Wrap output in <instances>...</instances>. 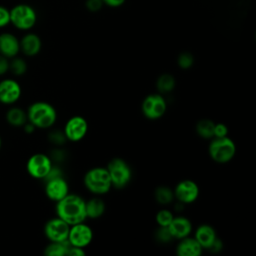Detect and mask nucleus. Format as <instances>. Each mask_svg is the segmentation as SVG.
Returning a JSON list of instances; mask_svg holds the SVG:
<instances>
[{"label": "nucleus", "mask_w": 256, "mask_h": 256, "mask_svg": "<svg viewBox=\"0 0 256 256\" xmlns=\"http://www.w3.org/2000/svg\"><path fill=\"white\" fill-rule=\"evenodd\" d=\"M56 214L70 226L86 219L85 200L77 194L68 193L56 202Z\"/></svg>", "instance_id": "1"}, {"label": "nucleus", "mask_w": 256, "mask_h": 256, "mask_svg": "<svg viewBox=\"0 0 256 256\" xmlns=\"http://www.w3.org/2000/svg\"><path fill=\"white\" fill-rule=\"evenodd\" d=\"M27 118L35 128H50L57 120L55 108L48 102L38 101L32 103L27 111Z\"/></svg>", "instance_id": "2"}, {"label": "nucleus", "mask_w": 256, "mask_h": 256, "mask_svg": "<svg viewBox=\"0 0 256 256\" xmlns=\"http://www.w3.org/2000/svg\"><path fill=\"white\" fill-rule=\"evenodd\" d=\"M84 185L91 193L100 196L108 193L112 183L108 171L104 167H93L84 175Z\"/></svg>", "instance_id": "3"}, {"label": "nucleus", "mask_w": 256, "mask_h": 256, "mask_svg": "<svg viewBox=\"0 0 256 256\" xmlns=\"http://www.w3.org/2000/svg\"><path fill=\"white\" fill-rule=\"evenodd\" d=\"M208 153L213 161L224 164L230 162L236 154V145L228 136L212 138L208 146Z\"/></svg>", "instance_id": "4"}, {"label": "nucleus", "mask_w": 256, "mask_h": 256, "mask_svg": "<svg viewBox=\"0 0 256 256\" xmlns=\"http://www.w3.org/2000/svg\"><path fill=\"white\" fill-rule=\"evenodd\" d=\"M36 22L37 13L32 6L21 3L10 9V24L16 29L28 31L35 26Z\"/></svg>", "instance_id": "5"}, {"label": "nucleus", "mask_w": 256, "mask_h": 256, "mask_svg": "<svg viewBox=\"0 0 256 256\" xmlns=\"http://www.w3.org/2000/svg\"><path fill=\"white\" fill-rule=\"evenodd\" d=\"M112 186L115 188L126 187L132 178V170L129 164L122 158L116 157L109 161L106 167Z\"/></svg>", "instance_id": "6"}, {"label": "nucleus", "mask_w": 256, "mask_h": 256, "mask_svg": "<svg viewBox=\"0 0 256 256\" xmlns=\"http://www.w3.org/2000/svg\"><path fill=\"white\" fill-rule=\"evenodd\" d=\"M167 110V102L160 93L147 95L141 104L143 115L150 119L156 120L161 118Z\"/></svg>", "instance_id": "7"}, {"label": "nucleus", "mask_w": 256, "mask_h": 256, "mask_svg": "<svg viewBox=\"0 0 256 256\" xmlns=\"http://www.w3.org/2000/svg\"><path fill=\"white\" fill-rule=\"evenodd\" d=\"M52 166L51 158L43 153L33 154L26 164L29 175L35 179H44Z\"/></svg>", "instance_id": "8"}, {"label": "nucleus", "mask_w": 256, "mask_h": 256, "mask_svg": "<svg viewBox=\"0 0 256 256\" xmlns=\"http://www.w3.org/2000/svg\"><path fill=\"white\" fill-rule=\"evenodd\" d=\"M70 225L60 217L48 220L44 226V234L49 241L64 242L68 241Z\"/></svg>", "instance_id": "9"}, {"label": "nucleus", "mask_w": 256, "mask_h": 256, "mask_svg": "<svg viewBox=\"0 0 256 256\" xmlns=\"http://www.w3.org/2000/svg\"><path fill=\"white\" fill-rule=\"evenodd\" d=\"M93 239V231L90 226L84 222L70 226L68 234V243L71 246L84 248L88 246Z\"/></svg>", "instance_id": "10"}, {"label": "nucleus", "mask_w": 256, "mask_h": 256, "mask_svg": "<svg viewBox=\"0 0 256 256\" xmlns=\"http://www.w3.org/2000/svg\"><path fill=\"white\" fill-rule=\"evenodd\" d=\"M63 132L67 140L78 142L86 136L88 132V122L82 116H73L67 120Z\"/></svg>", "instance_id": "11"}, {"label": "nucleus", "mask_w": 256, "mask_h": 256, "mask_svg": "<svg viewBox=\"0 0 256 256\" xmlns=\"http://www.w3.org/2000/svg\"><path fill=\"white\" fill-rule=\"evenodd\" d=\"M174 198L182 204L193 203L199 196L200 190L196 182L190 179H185L177 183L173 190Z\"/></svg>", "instance_id": "12"}, {"label": "nucleus", "mask_w": 256, "mask_h": 256, "mask_svg": "<svg viewBox=\"0 0 256 256\" xmlns=\"http://www.w3.org/2000/svg\"><path fill=\"white\" fill-rule=\"evenodd\" d=\"M46 196L52 201H59L69 193V186L63 176H58L45 180Z\"/></svg>", "instance_id": "13"}, {"label": "nucleus", "mask_w": 256, "mask_h": 256, "mask_svg": "<svg viewBox=\"0 0 256 256\" xmlns=\"http://www.w3.org/2000/svg\"><path fill=\"white\" fill-rule=\"evenodd\" d=\"M21 96V87L18 82L12 79H4L0 82V102L13 104Z\"/></svg>", "instance_id": "14"}, {"label": "nucleus", "mask_w": 256, "mask_h": 256, "mask_svg": "<svg viewBox=\"0 0 256 256\" xmlns=\"http://www.w3.org/2000/svg\"><path fill=\"white\" fill-rule=\"evenodd\" d=\"M20 52V41L12 33L3 32L0 34V54L6 58H13Z\"/></svg>", "instance_id": "15"}, {"label": "nucleus", "mask_w": 256, "mask_h": 256, "mask_svg": "<svg viewBox=\"0 0 256 256\" xmlns=\"http://www.w3.org/2000/svg\"><path fill=\"white\" fill-rule=\"evenodd\" d=\"M168 229L173 239H182L190 235L192 231L191 221L184 216H174L173 220L168 226Z\"/></svg>", "instance_id": "16"}, {"label": "nucleus", "mask_w": 256, "mask_h": 256, "mask_svg": "<svg viewBox=\"0 0 256 256\" xmlns=\"http://www.w3.org/2000/svg\"><path fill=\"white\" fill-rule=\"evenodd\" d=\"M179 240L176 247V254L178 256H200L202 254L203 248L194 237L187 236Z\"/></svg>", "instance_id": "17"}, {"label": "nucleus", "mask_w": 256, "mask_h": 256, "mask_svg": "<svg viewBox=\"0 0 256 256\" xmlns=\"http://www.w3.org/2000/svg\"><path fill=\"white\" fill-rule=\"evenodd\" d=\"M20 41V51L26 56L32 57L37 55L42 47V42L40 37L35 33L25 34Z\"/></svg>", "instance_id": "18"}, {"label": "nucleus", "mask_w": 256, "mask_h": 256, "mask_svg": "<svg viewBox=\"0 0 256 256\" xmlns=\"http://www.w3.org/2000/svg\"><path fill=\"white\" fill-rule=\"evenodd\" d=\"M194 238L203 249H209L211 244L217 238L215 229L209 224H201L197 227Z\"/></svg>", "instance_id": "19"}, {"label": "nucleus", "mask_w": 256, "mask_h": 256, "mask_svg": "<svg viewBox=\"0 0 256 256\" xmlns=\"http://www.w3.org/2000/svg\"><path fill=\"white\" fill-rule=\"evenodd\" d=\"M106 209V204L104 200L97 195L92 197L88 201H85V212L86 218L89 219H98L100 218Z\"/></svg>", "instance_id": "20"}, {"label": "nucleus", "mask_w": 256, "mask_h": 256, "mask_svg": "<svg viewBox=\"0 0 256 256\" xmlns=\"http://www.w3.org/2000/svg\"><path fill=\"white\" fill-rule=\"evenodd\" d=\"M6 120L12 126H23L28 121L27 112L19 107H12L6 113Z\"/></svg>", "instance_id": "21"}, {"label": "nucleus", "mask_w": 256, "mask_h": 256, "mask_svg": "<svg viewBox=\"0 0 256 256\" xmlns=\"http://www.w3.org/2000/svg\"><path fill=\"white\" fill-rule=\"evenodd\" d=\"M215 123L210 119H201L196 124V133L203 139H212L214 137Z\"/></svg>", "instance_id": "22"}, {"label": "nucleus", "mask_w": 256, "mask_h": 256, "mask_svg": "<svg viewBox=\"0 0 256 256\" xmlns=\"http://www.w3.org/2000/svg\"><path fill=\"white\" fill-rule=\"evenodd\" d=\"M176 85L175 78L171 74H162L158 77L156 81L157 90L160 94H167L174 90Z\"/></svg>", "instance_id": "23"}, {"label": "nucleus", "mask_w": 256, "mask_h": 256, "mask_svg": "<svg viewBox=\"0 0 256 256\" xmlns=\"http://www.w3.org/2000/svg\"><path fill=\"white\" fill-rule=\"evenodd\" d=\"M69 245L70 244L68 243V241H64V242L50 241V243L45 247L44 254L46 256H66V252Z\"/></svg>", "instance_id": "24"}, {"label": "nucleus", "mask_w": 256, "mask_h": 256, "mask_svg": "<svg viewBox=\"0 0 256 256\" xmlns=\"http://www.w3.org/2000/svg\"><path fill=\"white\" fill-rule=\"evenodd\" d=\"M154 197L157 203L161 205H167L174 200V192L167 186H159L154 192Z\"/></svg>", "instance_id": "25"}, {"label": "nucleus", "mask_w": 256, "mask_h": 256, "mask_svg": "<svg viewBox=\"0 0 256 256\" xmlns=\"http://www.w3.org/2000/svg\"><path fill=\"white\" fill-rule=\"evenodd\" d=\"M9 70L17 76L23 75L27 70V64L24 59L20 57H13L12 60L9 62Z\"/></svg>", "instance_id": "26"}, {"label": "nucleus", "mask_w": 256, "mask_h": 256, "mask_svg": "<svg viewBox=\"0 0 256 256\" xmlns=\"http://www.w3.org/2000/svg\"><path fill=\"white\" fill-rule=\"evenodd\" d=\"M174 215L173 213L168 209H161L157 212L155 220L158 226L160 227H168L171 221L173 220Z\"/></svg>", "instance_id": "27"}, {"label": "nucleus", "mask_w": 256, "mask_h": 256, "mask_svg": "<svg viewBox=\"0 0 256 256\" xmlns=\"http://www.w3.org/2000/svg\"><path fill=\"white\" fill-rule=\"evenodd\" d=\"M177 63L181 69H189L194 64V57L189 52H182L177 58Z\"/></svg>", "instance_id": "28"}, {"label": "nucleus", "mask_w": 256, "mask_h": 256, "mask_svg": "<svg viewBox=\"0 0 256 256\" xmlns=\"http://www.w3.org/2000/svg\"><path fill=\"white\" fill-rule=\"evenodd\" d=\"M156 238L162 243H168L173 239L168 227H160V226L156 231Z\"/></svg>", "instance_id": "29"}, {"label": "nucleus", "mask_w": 256, "mask_h": 256, "mask_svg": "<svg viewBox=\"0 0 256 256\" xmlns=\"http://www.w3.org/2000/svg\"><path fill=\"white\" fill-rule=\"evenodd\" d=\"M10 24V10L0 5V28L6 27Z\"/></svg>", "instance_id": "30"}, {"label": "nucleus", "mask_w": 256, "mask_h": 256, "mask_svg": "<svg viewBox=\"0 0 256 256\" xmlns=\"http://www.w3.org/2000/svg\"><path fill=\"white\" fill-rule=\"evenodd\" d=\"M104 3L102 0H86L85 7L90 12H98L103 7Z\"/></svg>", "instance_id": "31"}, {"label": "nucleus", "mask_w": 256, "mask_h": 256, "mask_svg": "<svg viewBox=\"0 0 256 256\" xmlns=\"http://www.w3.org/2000/svg\"><path fill=\"white\" fill-rule=\"evenodd\" d=\"M228 135V127L224 123H215L214 125V137L220 138V137H225ZM213 137V138H214Z\"/></svg>", "instance_id": "32"}, {"label": "nucleus", "mask_w": 256, "mask_h": 256, "mask_svg": "<svg viewBox=\"0 0 256 256\" xmlns=\"http://www.w3.org/2000/svg\"><path fill=\"white\" fill-rule=\"evenodd\" d=\"M49 139L51 142H53L54 144H57V145H61L67 140L64 135V132H61V131L51 132L49 135Z\"/></svg>", "instance_id": "33"}, {"label": "nucleus", "mask_w": 256, "mask_h": 256, "mask_svg": "<svg viewBox=\"0 0 256 256\" xmlns=\"http://www.w3.org/2000/svg\"><path fill=\"white\" fill-rule=\"evenodd\" d=\"M84 255H85L84 248L71 246V245H69L66 252V256H84Z\"/></svg>", "instance_id": "34"}, {"label": "nucleus", "mask_w": 256, "mask_h": 256, "mask_svg": "<svg viewBox=\"0 0 256 256\" xmlns=\"http://www.w3.org/2000/svg\"><path fill=\"white\" fill-rule=\"evenodd\" d=\"M9 70V61L8 58L0 54V76L5 74Z\"/></svg>", "instance_id": "35"}, {"label": "nucleus", "mask_w": 256, "mask_h": 256, "mask_svg": "<svg viewBox=\"0 0 256 256\" xmlns=\"http://www.w3.org/2000/svg\"><path fill=\"white\" fill-rule=\"evenodd\" d=\"M223 248V242L221 239H219L218 237L214 240V242L211 244V246L209 247V250L211 252H214V253H217L219 251H221Z\"/></svg>", "instance_id": "36"}, {"label": "nucleus", "mask_w": 256, "mask_h": 256, "mask_svg": "<svg viewBox=\"0 0 256 256\" xmlns=\"http://www.w3.org/2000/svg\"><path fill=\"white\" fill-rule=\"evenodd\" d=\"M104 5L111 7V8H118L122 6L126 0H102Z\"/></svg>", "instance_id": "37"}, {"label": "nucleus", "mask_w": 256, "mask_h": 256, "mask_svg": "<svg viewBox=\"0 0 256 256\" xmlns=\"http://www.w3.org/2000/svg\"><path fill=\"white\" fill-rule=\"evenodd\" d=\"M1 145H2V140H1V137H0V148H1Z\"/></svg>", "instance_id": "38"}]
</instances>
